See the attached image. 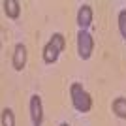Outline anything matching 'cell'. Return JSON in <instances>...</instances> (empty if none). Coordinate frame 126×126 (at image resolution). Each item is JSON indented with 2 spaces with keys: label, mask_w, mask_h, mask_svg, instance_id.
Returning <instances> with one entry per match:
<instances>
[{
  "label": "cell",
  "mask_w": 126,
  "mask_h": 126,
  "mask_svg": "<svg viewBox=\"0 0 126 126\" xmlns=\"http://www.w3.org/2000/svg\"><path fill=\"white\" fill-rule=\"evenodd\" d=\"M119 32L126 40V10H121V13H119Z\"/></svg>",
  "instance_id": "obj_10"
},
{
  "label": "cell",
  "mask_w": 126,
  "mask_h": 126,
  "mask_svg": "<svg viewBox=\"0 0 126 126\" xmlns=\"http://www.w3.org/2000/svg\"><path fill=\"white\" fill-rule=\"evenodd\" d=\"M92 23V8L89 4H83L77 11V25L81 26V30H87Z\"/></svg>",
  "instance_id": "obj_5"
},
{
  "label": "cell",
  "mask_w": 126,
  "mask_h": 126,
  "mask_svg": "<svg viewBox=\"0 0 126 126\" xmlns=\"http://www.w3.org/2000/svg\"><path fill=\"white\" fill-rule=\"evenodd\" d=\"M30 119L34 126H42L43 122V105H42V98L38 94L30 96Z\"/></svg>",
  "instance_id": "obj_4"
},
{
  "label": "cell",
  "mask_w": 126,
  "mask_h": 126,
  "mask_svg": "<svg viewBox=\"0 0 126 126\" xmlns=\"http://www.w3.org/2000/svg\"><path fill=\"white\" fill-rule=\"evenodd\" d=\"M113 113L121 119H126V98H117L113 102Z\"/></svg>",
  "instance_id": "obj_8"
},
{
  "label": "cell",
  "mask_w": 126,
  "mask_h": 126,
  "mask_svg": "<svg viewBox=\"0 0 126 126\" xmlns=\"http://www.w3.org/2000/svg\"><path fill=\"white\" fill-rule=\"evenodd\" d=\"M92 49H94V40L90 36L89 30H79L77 34V53L83 60H89L90 55H92Z\"/></svg>",
  "instance_id": "obj_3"
},
{
  "label": "cell",
  "mask_w": 126,
  "mask_h": 126,
  "mask_svg": "<svg viewBox=\"0 0 126 126\" xmlns=\"http://www.w3.org/2000/svg\"><path fill=\"white\" fill-rule=\"evenodd\" d=\"M64 45H66V42H64V36L62 34H53V38L47 42V45L43 47V60L47 64H53V62H57V58L58 55L62 53Z\"/></svg>",
  "instance_id": "obj_2"
},
{
  "label": "cell",
  "mask_w": 126,
  "mask_h": 126,
  "mask_svg": "<svg viewBox=\"0 0 126 126\" xmlns=\"http://www.w3.org/2000/svg\"><path fill=\"white\" fill-rule=\"evenodd\" d=\"M60 126H70V124H68V122H62V124H60Z\"/></svg>",
  "instance_id": "obj_11"
},
{
  "label": "cell",
  "mask_w": 126,
  "mask_h": 126,
  "mask_svg": "<svg viewBox=\"0 0 126 126\" xmlns=\"http://www.w3.org/2000/svg\"><path fill=\"white\" fill-rule=\"evenodd\" d=\"M2 126H15V117H13V111L10 107L2 109Z\"/></svg>",
  "instance_id": "obj_9"
},
{
  "label": "cell",
  "mask_w": 126,
  "mask_h": 126,
  "mask_svg": "<svg viewBox=\"0 0 126 126\" xmlns=\"http://www.w3.org/2000/svg\"><path fill=\"white\" fill-rule=\"evenodd\" d=\"M70 96H72V104L77 111L81 113H87V111L92 109V98L87 90L83 89L81 83H74L70 87Z\"/></svg>",
  "instance_id": "obj_1"
},
{
  "label": "cell",
  "mask_w": 126,
  "mask_h": 126,
  "mask_svg": "<svg viewBox=\"0 0 126 126\" xmlns=\"http://www.w3.org/2000/svg\"><path fill=\"white\" fill-rule=\"evenodd\" d=\"M26 64V47L23 43H17L15 51H13V68L15 70H23Z\"/></svg>",
  "instance_id": "obj_6"
},
{
  "label": "cell",
  "mask_w": 126,
  "mask_h": 126,
  "mask_svg": "<svg viewBox=\"0 0 126 126\" xmlns=\"http://www.w3.org/2000/svg\"><path fill=\"white\" fill-rule=\"evenodd\" d=\"M4 11L10 19H17L21 13V4L17 0H4Z\"/></svg>",
  "instance_id": "obj_7"
}]
</instances>
